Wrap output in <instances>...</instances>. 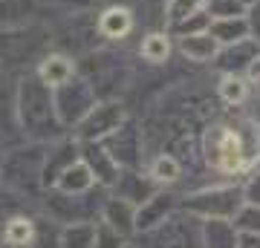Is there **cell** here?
Masks as SVG:
<instances>
[{"mask_svg": "<svg viewBox=\"0 0 260 248\" xmlns=\"http://www.w3.org/2000/svg\"><path fill=\"white\" fill-rule=\"evenodd\" d=\"M18 119L32 138H49L61 124L55 116V104H52V90L38 78L20 81L18 90Z\"/></svg>", "mask_w": 260, "mask_h": 248, "instance_id": "1", "label": "cell"}, {"mask_svg": "<svg viewBox=\"0 0 260 248\" xmlns=\"http://www.w3.org/2000/svg\"><path fill=\"white\" fill-rule=\"evenodd\" d=\"M254 147L246 138L237 124H220L211 127L208 141H205V156L211 162V167H217L220 173H240L254 162L257 153H251Z\"/></svg>", "mask_w": 260, "mask_h": 248, "instance_id": "2", "label": "cell"}, {"mask_svg": "<svg viewBox=\"0 0 260 248\" xmlns=\"http://www.w3.org/2000/svg\"><path fill=\"white\" fill-rule=\"evenodd\" d=\"M52 104H55L58 124H78L95 104V95L87 81L70 78L67 84L52 90Z\"/></svg>", "mask_w": 260, "mask_h": 248, "instance_id": "3", "label": "cell"}, {"mask_svg": "<svg viewBox=\"0 0 260 248\" xmlns=\"http://www.w3.org/2000/svg\"><path fill=\"white\" fill-rule=\"evenodd\" d=\"M185 211L191 214H200V217H234L240 211L243 205V188H214V191H203V193H194L188 196L185 202Z\"/></svg>", "mask_w": 260, "mask_h": 248, "instance_id": "4", "label": "cell"}, {"mask_svg": "<svg viewBox=\"0 0 260 248\" xmlns=\"http://www.w3.org/2000/svg\"><path fill=\"white\" fill-rule=\"evenodd\" d=\"M124 124V107L116 101H104V104H93L90 113L78 121V136L81 141H102L110 133Z\"/></svg>", "mask_w": 260, "mask_h": 248, "instance_id": "5", "label": "cell"}, {"mask_svg": "<svg viewBox=\"0 0 260 248\" xmlns=\"http://www.w3.org/2000/svg\"><path fill=\"white\" fill-rule=\"evenodd\" d=\"M188 222L185 220H165V222H159L156 228L145 231L150 239L148 248H197L191 242H200V228L188 225Z\"/></svg>", "mask_w": 260, "mask_h": 248, "instance_id": "6", "label": "cell"}, {"mask_svg": "<svg viewBox=\"0 0 260 248\" xmlns=\"http://www.w3.org/2000/svg\"><path fill=\"white\" fill-rule=\"evenodd\" d=\"M102 145L107 147V153L116 159V165H127V167H136L139 165V133L130 127L121 124L116 133H110L107 138H102Z\"/></svg>", "mask_w": 260, "mask_h": 248, "instance_id": "7", "label": "cell"}, {"mask_svg": "<svg viewBox=\"0 0 260 248\" xmlns=\"http://www.w3.org/2000/svg\"><path fill=\"white\" fill-rule=\"evenodd\" d=\"M81 159L87 162V167L93 170L95 182L116 185V179H119V165H116V159L107 153V147H104L102 141H84L81 145Z\"/></svg>", "mask_w": 260, "mask_h": 248, "instance_id": "8", "label": "cell"}, {"mask_svg": "<svg viewBox=\"0 0 260 248\" xmlns=\"http://www.w3.org/2000/svg\"><path fill=\"white\" fill-rule=\"evenodd\" d=\"M174 205H177V196H171V193H153V196L145 199V202L136 208V214H133V225H136V231L156 228L159 222H165V217L171 214Z\"/></svg>", "mask_w": 260, "mask_h": 248, "instance_id": "9", "label": "cell"}, {"mask_svg": "<svg viewBox=\"0 0 260 248\" xmlns=\"http://www.w3.org/2000/svg\"><path fill=\"white\" fill-rule=\"evenodd\" d=\"M200 242H203V248H234L237 245V228L232 220L205 217L203 228H200Z\"/></svg>", "mask_w": 260, "mask_h": 248, "instance_id": "10", "label": "cell"}, {"mask_svg": "<svg viewBox=\"0 0 260 248\" xmlns=\"http://www.w3.org/2000/svg\"><path fill=\"white\" fill-rule=\"evenodd\" d=\"M95 185V176L93 170L87 167V162L84 159H75L73 165H67L64 170H61V176L55 179V188L61 193H73V196H78V193H90Z\"/></svg>", "mask_w": 260, "mask_h": 248, "instance_id": "11", "label": "cell"}, {"mask_svg": "<svg viewBox=\"0 0 260 248\" xmlns=\"http://www.w3.org/2000/svg\"><path fill=\"white\" fill-rule=\"evenodd\" d=\"M133 32V15L127 6H110L99 15V35L107 41H121Z\"/></svg>", "mask_w": 260, "mask_h": 248, "instance_id": "12", "label": "cell"}, {"mask_svg": "<svg viewBox=\"0 0 260 248\" xmlns=\"http://www.w3.org/2000/svg\"><path fill=\"white\" fill-rule=\"evenodd\" d=\"M179 49L188 61H197V64H205V61H214L220 55V44L205 32H191V35H179Z\"/></svg>", "mask_w": 260, "mask_h": 248, "instance_id": "13", "label": "cell"}, {"mask_svg": "<svg viewBox=\"0 0 260 248\" xmlns=\"http://www.w3.org/2000/svg\"><path fill=\"white\" fill-rule=\"evenodd\" d=\"M116 191H119V199H127L130 205H142L145 199H150L156 193V182L153 179H142L136 170H127V173H119Z\"/></svg>", "mask_w": 260, "mask_h": 248, "instance_id": "14", "label": "cell"}, {"mask_svg": "<svg viewBox=\"0 0 260 248\" xmlns=\"http://www.w3.org/2000/svg\"><path fill=\"white\" fill-rule=\"evenodd\" d=\"M75 75V66L67 55H47L38 66V81L47 84L49 90H55L61 84H67Z\"/></svg>", "mask_w": 260, "mask_h": 248, "instance_id": "15", "label": "cell"}, {"mask_svg": "<svg viewBox=\"0 0 260 248\" xmlns=\"http://www.w3.org/2000/svg\"><path fill=\"white\" fill-rule=\"evenodd\" d=\"M208 35L217 41L220 46H234L249 38V26H246V18H217L208 23Z\"/></svg>", "mask_w": 260, "mask_h": 248, "instance_id": "16", "label": "cell"}, {"mask_svg": "<svg viewBox=\"0 0 260 248\" xmlns=\"http://www.w3.org/2000/svg\"><path fill=\"white\" fill-rule=\"evenodd\" d=\"M133 214H136V205H130L127 199H119V196L104 205V222H107L110 228L119 231L121 237H127V234L136 231V225H133Z\"/></svg>", "mask_w": 260, "mask_h": 248, "instance_id": "17", "label": "cell"}, {"mask_svg": "<svg viewBox=\"0 0 260 248\" xmlns=\"http://www.w3.org/2000/svg\"><path fill=\"white\" fill-rule=\"evenodd\" d=\"M75 159H78V145H61L55 150V153H49L47 162H44V179L41 182L44 185H55V179L61 176V170H64L67 165H73Z\"/></svg>", "mask_w": 260, "mask_h": 248, "instance_id": "18", "label": "cell"}, {"mask_svg": "<svg viewBox=\"0 0 260 248\" xmlns=\"http://www.w3.org/2000/svg\"><path fill=\"white\" fill-rule=\"evenodd\" d=\"M35 12V0H0V26H23Z\"/></svg>", "mask_w": 260, "mask_h": 248, "instance_id": "19", "label": "cell"}, {"mask_svg": "<svg viewBox=\"0 0 260 248\" xmlns=\"http://www.w3.org/2000/svg\"><path fill=\"white\" fill-rule=\"evenodd\" d=\"M95 225L93 222H70L61 231V248H93Z\"/></svg>", "mask_w": 260, "mask_h": 248, "instance_id": "20", "label": "cell"}, {"mask_svg": "<svg viewBox=\"0 0 260 248\" xmlns=\"http://www.w3.org/2000/svg\"><path fill=\"white\" fill-rule=\"evenodd\" d=\"M32 234H35V220L12 217V220H6V228H3V242H9V245H29Z\"/></svg>", "mask_w": 260, "mask_h": 248, "instance_id": "21", "label": "cell"}, {"mask_svg": "<svg viewBox=\"0 0 260 248\" xmlns=\"http://www.w3.org/2000/svg\"><path fill=\"white\" fill-rule=\"evenodd\" d=\"M139 52L145 61H150V64H165L168 55H171V41H168L165 32H150L145 41H142Z\"/></svg>", "mask_w": 260, "mask_h": 248, "instance_id": "22", "label": "cell"}, {"mask_svg": "<svg viewBox=\"0 0 260 248\" xmlns=\"http://www.w3.org/2000/svg\"><path fill=\"white\" fill-rule=\"evenodd\" d=\"M179 173H182V167H179L177 156H171V153H159V156L150 162V179H153L156 185L177 182Z\"/></svg>", "mask_w": 260, "mask_h": 248, "instance_id": "23", "label": "cell"}, {"mask_svg": "<svg viewBox=\"0 0 260 248\" xmlns=\"http://www.w3.org/2000/svg\"><path fill=\"white\" fill-rule=\"evenodd\" d=\"M220 98H223L225 104H243L246 98H249V81L246 78H240V75H225L223 81H220Z\"/></svg>", "mask_w": 260, "mask_h": 248, "instance_id": "24", "label": "cell"}, {"mask_svg": "<svg viewBox=\"0 0 260 248\" xmlns=\"http://www.w3.org/2000/svg\"><path fill=\"white\" fill-rule=\"evenodd\" d=\"M29 248H61V231L52 225V220L35 222V234H32Z\"/></svg>", "mask_w": 260, "mask_h": 248, "instance_id": "25", "label": "cell"}, {"mask_svg": "<svg viewBox=\"0 0 260 248\" xmlns=\"http://www.w3.org/2000/svg\"><path fill=\"white\" fill-rule=\"evenodd\" d=\"M205 6V15L211 20L217 18H240L243 12H246V3L243 0H203Z\"/></svg>", "mask_w": 260, "mask_h": 248, "instance_id": "26", "label": "cell"}, {"mask_svg": "<svg viewBox=\"0 0 260 248\" xmlns=\"http://www.w3.org/2000/svg\"><path fill=\"white\" fill-rule=\"evenodd\" d=\"M18 121V98L0 87V133H12Z\"/></svg>", "mask_w": 260, "mask_h": 248, "instance_id": "27", "label": "cell"}, {"mask_svg": "<svg viewBox=\"0 0 260 248\" xmlns=\"http://www.w3.org/2000/svg\"><path fill=\"white\" fill-rule=\"evenodd\" d=\"M237 231H249V234H260V205H240V211L234 214Z\"/></svg>", "mask_w": 260, "mask_h": 248, "instance_id": "28", "label": "cell"}, {"mask_svg": "<svg viewBox=\"0 0 260 248\" xmlns=\"http://www.w3.org/2000/svg\"><path fill=\"white\" fill-rule=\"evenodd\" d=\"M93 248H127V245H124V237L116 228H110L107 222H99L95 225V237H93Z\"/></svg>", "mask_w": 260, "mask_h": 248, "instance_id": "29", "label": "cell"}, {"mask_svg": "<svg viewBox=\"0 0 260 248\" xmlns=\"http://www.w3.org/2000/svg\"><path fill=\"white\" fill-rule=\"evenodd\" d=\"M246 26H249V35L254 41H260V0H249L246 3Z\"/></svg>", "mask_w": 260, "mask_h": 248, "instance_id": "30", "label": "cell"}, {"mask_svg": "<svg viewBox=\"0 0 260 248\" xmlns=\"http://www.w3.org/2000/svg\"><path fill=\"white\" fill-rule=\"evenodd\" d=\"M200 3H203V0H171V20H174V23L182 20L188 12L200 9Z\"/></svg>", "mask_w": 260, "mask_h": 248, "instance_id": "31", "label": "cell"}, {"mask_svg": "<svg viewBox=\"0 0 260 248\" xmlns=\"http://www.w3.org/2000/svg\"><path fill=\"white\" fill-rule=\"evenodd\" d=\"M243 202L246 205H260V173L251 176L246 188H243Z\"/></svg>", "mask_w": 260, "mask_h": 248, "instance_id": "32", "label": "cell"}, {"mask_svg": "<svg viewBox=\"0 0 260 248\" xmlns=\"http://www.w3.org/2000/svg\"><path fill=\"white\" fill-rule=\"evenodd\" d=\"M234 248H260V234L237 231V245H234Z\"/></svg>", "mask_w": 260, "mask_h": 248, "instance_id": "33", "label": "cell"}, {"mask_svg": "<svg viewBox=\"0 0 260 248\" xmlns=\"http://www.w3.org/2000/svg\"><path fill=\"white\" fill-rule=\"evenodd\" d=\"M249 78L260 84V55H254V58L249 61Z\"/></svg>", "mask_w": 260, "mask_h": 248, "instance_id": "34", "label": "cell"}, {"mask_svg": "<svg viewBox=\"0 0 260 248\" xmlns=\"http://www.w3.org/2000/svg\"><path fill=\"white\" fill-rule=\"evenodd\" d=\"M0 248H29V245H9V242H0Z\"/></svg>", "mask_w": 260, "mask_h": 248, "instance_id": "35", "label": "cell"}, {"mask_svg": "<svg viewBox=\"0 0 260 248\" xmlns=\"http://www.w3.org/2000/svg\"><path fill=\"white\" fill-rule=\"evenodd\" d=\"M243 3H249V0H243Z\"/></svg>", "mask_w": 260, "mask_h": 248, "instance_id": "36", "label": "cell"}]
</instances>
